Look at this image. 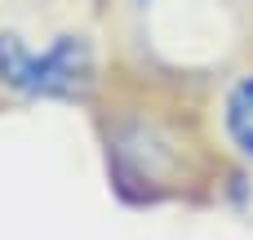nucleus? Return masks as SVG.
<instances>
[{"instance_id": "nucleus-1", "label": "nucleus", "mask_w": 253, "mask_h": 240, "mask_svg": "<svg viewBox=\"0 0 253 240\" xmlns=\"http://www.w3.org/2000/svg\"><path fill=\"white\" fill-rule=\"evenodd\" d=\"M98 80L93 40L76 27L31 31L18 22L0 27V85L22 98H84Z\"/></svg>"}, {"instance_id": "nucleus-2", "label": "nucleus", "mask_w": 253, "mask_h": 240, "mask_svg": "<svg viewBox=\"0 0 253 240\" xmlns=\"http://www.w3.org/2000/svg\"><path fill=\"white\" fill-rule=\"evenodd\" d=\"M125 22L142 36V45H182V36H196L200 27H213L231 13L222 0H120Z\"/></svg>"}, {"instance_id": "nucleus-3", "label": "nucleus", "mask_w": 253, "mask_h": 240, "mask_svg": "<svg viewBox=\"0 0 253 240\" xmlns=\"http://www.w3.org/2000/svg\"><path fill=\"white\" fill-rule=\"evenodd\" d=\"M116 160H120V169H125L129 178L156 183L160 174L173 169V143H169V134H165L160 125L138 120V125H125V129H120V138H116Z\"/></svg>"}, {"instance_id": "nucleus-4", "label": "nucleus", "mask_w": 253, "mask_h": 240, "mask_svg": "<svg viewBox=\"0 0 253 240\" xmlns=\"http://www.w3.org/2000/svg\"><path fill=\"white\" fill-rule=\"evenodd\" d=\"M222 134L245 160H253V71L231 80L222 98Z\"/></svg>"}]
</instances>
